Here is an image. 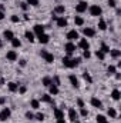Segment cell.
<instances>
[{
  "label": "cell",
  "mask_w": 121,
  "mask_h": 123,
  "mask_svg": "<svg viewBox=\"0 0 121 123\" xmlns=\"http://www.w3.org/2000/svg\"><path fill=\"white\" fill-rule=\"evenodd\" d=\"M1 1H6V0H1Z\"/></svg>",
  "instance_id": "6f0895ef"
},
{
  "label": "cell",
  "mask_w": 121,
  "mask_h": 123,
  "mask_svg": "<svg viewBox=\"0 0 121 123\" xmlns=\"http://www.w3.org/2000/svg\"><path fill=\"white\" fill-rule=\"evenodd\" d=\"M24 36H26V39L29 40V42H34V33L33 31H30V30H26L24 31Z\"/></svg>",
  "instance_id": "d6986e66"
},
{
  "label": "cell",
  "mask_w": 121,
  "mask_h": 123,
  "mask_svg": "<svg viewBox=\"0 0 121 123\" xmlns=\"http://www.w3.org/2000/svg\"><path fill=\"white\" fill-rule=\"evenodd\" d=\"M67 39H68V42H73V40H76V39H78V31L76 30V29H73V30H70L67 33Z\"/></svg>",
  "instance_id": "8992f818"
},
{
  "label": "cell",
  "mask_w": 121,
  "mask_h": 123,
  "mask_svg": "<svg viewBox=\"0 0 121 123\" xmlns=\"http://www.w3.org/2000/svg\"><path fill=\"white\" fill-rule=\"evenodd\" d=\"M68 63H70V59H68V56H67V57H63V66L68 67Z\"/></svg>",
  "instance_id": "60d3db41"
},
{
  "label": "cell",
  "mask_w": 121,
  "mask_h": 123,
  "mask_svg": "<svg viewBox=\"0 0 121 123\" xmlns=\"http://www.w3.org/2000/svg\"><path fill=\"white\" fill-rule=\"evenodd\" d=\"M34 117H36V120H38V122H43V120H44V115H43V113H37Z\"/></svg>",
  "instance_id": "8d00e7d4"
},
{
  "label": "cell",
  "mask_w": 121,
  "mask_h": 123,
  "mask_svg": "<svg viewBox=\"0 0 121 123\" xmlns=\"http://www.w3.org/2000/svg\"><path fill=\"white\" fill-rule=\"evenodd\" d=\"M20 66H23V67H24V66H26V60H20Z\"/></svg>",
  "instance_id": "f907efd6"
},
{
  "label": "cell",
  "mask_w": 121,
  "mask_h": 123,
  "mask_svg": "<svg viewBox=\"0 0 121 123\" xmlns=\"http://www.w3.org/2000/svg\"><path fill=\"white\" fill-rule=\"evenodd\" d=\"M33 33L34 34H43L44 33V26L43 25H34V27H33Z\"/></svg>",
  "instance_id": "ba28073f"
},
{
  "label": "cell",
  "mask_w": 121,
  "mask_h": 123,
  "mask_svg": "<svg viewBox=\"0 0 121 123\" xmlns=\"http://www.w3.org/2000/svg\"><path fill=\"white\" fill-rule=\"evenodd\" d=\"M26 117H27L29 120H33V119H34V115H33L31 112H26Z\"/></svg>",
  "instance_id": "7bdbcfd3"
},
{
  "label": "cell",
  "mask_w": 121,
  "mask_h": 123,
  "mask_svg": "<svg viewBox=\"0 0 121 123\" xmlns=\"http://www.w3.org/2000/svg\"><path fill=\"white\" fill-rule=\"evenodd\" d=\"M10 115H11V110H10L9 107H3L1 112H0V120H1V122H6V120L10 117Z\"/></svg>",
  "instance_id": "7a4b0ae2"
},
{
  "label": "cell",
  "mask_w": 121,
  "mask_h": 123,
  "mask_svg": "<svg viewBox=\"0 0 121 123\" xmlns=\"http://www.w3.org/2000/svg\"><path fill=\"white\" fill-rule=\"evenodd\" d=\"M56 23H57L59 27H67V19L66 17H57Z\"/></svg>",
  "instance_id": "7c38bea8"
},
{
  "label": "cell",
  "mask_w": 121,
  "mask_h": 123,
  "mask_svg": "<svg viewBox=\"0 0 121 123\" xmlns=\"http://www.w3.org/2000/svg\"><path fill=\"white\" fill-rule=\"evenodd\" d=\"M87 9H88V4H87V1H80V3L76 6V12H77V13H84Z\"/></svg>",
  "instance_id": "5b68a950"
},
{
  "label": "cell",
  "mask_w": 121,
  "mask_h": 123,
  "mask_svg": "<svg viewBox=\"0 0 121 123\" xmlns=\"http://www.w3.org/2000/svg\"><path fill=\"white\" fill-rule=\"evenodd\" d=\"M27 4H30V6H38V0H27Z\"/></svg>",
  "instance_id": "f35d334b"
},
{
  "label": "cell",
  "mask_w": 121,
  "mask_h": 123,
  "mask_svg": "<svg viewBox=\"0 0 121 123\" xmlns=\"http://www.w3.org/2000/svg\"><path fill=\"white\" fill-rule=\"evenodd\" d=\"M6 57H7V60L9 62H16L17 60V53H16L14 50H10V52H7Z\"/></svg>",
  "instance_id": "9c48e42d"
},
{
  "label": "cell",
  "mask_w": 121,
  "mask_h": 123,
  "mask_svg": "<svg viewBox=\"0 0 121 123\" xmlns=\"http://www.w3.org/2000/svg\"><path fill=\"white\" fill-rule=\"evenodd\" d=\"M3 37H4V39H7V40H11V39L14 37V34H13V31H11V30H4Z\"/></svg>",
  "instance_id": "7402d4cb"
},
{
  "label": "cell",
  "mask_w": 121,
  "mask_h": 123,
  "mask_svg": "<svg viewBox=\"0 0 121 123\" xmlns=\"http://www.w3.org/2000/svg\"><path fill=\"white\" fill-rule=\"evenodd\" d=\"M57 123H67V122H66L64 119H59V120H57Z\"/></svg>",
  "instance_id": "816d5d0a"
},
{
  "label": "cell",
  "mask_w": 121,
  "mask_h": 123,
  "mask_svg": "<svg viewBox=\"0 0 121 123\" xmlns=\"http://www.w3.org/2000/svg\"><path fill=\"white\" fill-rule=\"evenodd\" d=\"M100 50H101L103 53H110V47H108L105 43H103V44H101V49H100Z\"/></svg>",
  "instance_id": "836d02e7"
},
{
  "label": "cell",
  "mask_w": 121,
  "mask_h": 123,
  "mask_svg": "<svg viewBox=\"0 0 121 123\" xmlns=\"http://www.w3.org/2000/svg\"><path fill=\"white\" fill-rule=\"evenodd\" d=\"M95 120H97V123H104V122H107V117L103 116V115H98V116L95 117Z\"/></svg>",
  "instance_id": "f546056e"
},
{
  "label": "cell",
  "mask_w": 121,
  "mask_h": 123,
  "mask_svg": "<svg viewBox=\"0 0 121 123\" xmlns=\"http://www.w3.org/2000/svg\"><path fill=\"white\" fill-rule=\"evenodd\" d=\"M4 102H6V99H4V97H0V103H1V105H3V103H4Z\"/></svg>",
  "instance_id": "f5cc1de1"
},
{
  "label": "cell",
  "mask_w": 121,
  "mask_h": 123,
  "mask_svg": "<svg viewBox=\"0 0 121 123\" xmlns=\"http://www.w3.org/2000/svg\"><path fill=\"white\" fill-rule=\"evenodd\" d=\"M107 72H108V74H114V73H117V69H116V66L110 64L108 69H107Z\"/></svg>",
  "instance_id": "4dcf8cb0"
},
{
  "label": "cell",
  "mask_w": 121,
  "mask_h": 123,
  "mask_svg": "<svg viewBox=\"0 0 121 123\" xmlns=\"http://www.w3.org/2000/svg\"><path fill=\"white\" fill-rule=\"evenodd\" d=\"M120 96H121V93L118 89H114L113 92H111V97L114 99V100H120Z\"/></svg>",
  "instance_id": "d4e9b609"
},
{
  "label": "cell",
  "mask_w": 121,
  "mask_h": 123,
  "mask_svg": "<svg viewBox=\"0 0 121 123\" xmlns=\"http://www.w3.org/2000/svg\"><path fill=\"white\" fill-rule=\"evenodd\" d=\"M74 23H76V26H83L84 25V19L80 17V16H76L74 17Z\"/></svg>",
  "instance_id": "484cf974"
},
{
  "label": "cell",
  "mask_w": 121,
  "mask_h": 123,
  "mask_svg": "<svg viewBox=\"0 0 121 123\" xmlns=\"http://www.w3.org/2000/svg\"><path fill=\"white\" fill-rule=\"evenodd\" d=\"M83 77H84V80H87L88 83H91V82H93V79H91V76L88 74V73H87V72H86V73H83Z\"/></svg>",
  "instance_id": "d590c367"
},
{
  "label": "cell",
  "mask_w": 121,
  "mask_h": 123,
  "mask_svg": "<svg viewBox=\"0 0 121 123\" xmlns=\"http://www.w3.org/2000/svg\"><path fill=\"white\" fill-rule=\"evenodd\" d=\"M77 105H78V107H84V102H83L81 99H78V100H77Z\"/></svg>",
  "instance_id": "bcb514c9"
},
{
  "label": "cell",
  "mask_w": 121,
  "mask_h": 123,
  "mask_svg": "<svg viewBox=\"0 0 121 123\" xmlns=\"http://www.w3.org/2000/svg\"><path fill=\"white\" fill-rule=\"evenodd\" d=\"M68 80H70V83H71V86H73V87H76V89H77V87L80 86V83H78V79H77L74 74H71V76L68 77Z\"/></svg>",
  "instance_id": "5bb4252c"
},
{
  "label": "cell",
  "mask_w": 121,
  "mask_h": 123,
  "mask_svg": "<svg viewBox=\"0 0 121 123\" xmlns=\"http://www.w3.org/2000/svg\"><path fill=\"white\" fill-rule=\"evenodd\" d=\"M95 56H97L100 60H104V57H105V53H103L101 50H97V52H95Z\"/></svg>",
  "instance_id": "e575fe53"
},
{
  "label": "cell",
  "mask_w": 121,
  "mask_h": 123,
  "mask_svg": "<svg viewBox=\"0 0 121 123\" xmlns=\"http://www.w3.org/2000/svg\"><path fill=\"white\" fill-rule=\"evenodd\" d=\"M104 123H110V122H104Z\"/></svg>",
  "instance_id": "9f6ffc18"
},
{
  "label": "cell",
  "mask_w": 121,
  "mask_h": 123,
  "mask_svg": "<svg viewBox=\"0 0 121 123\" xmlns=\"http://www.w3.org/2000/svg\"><path fill=\"white\" fill-rule=\"evenodd\" d=\"M41 102L51 103V97H50V94H43V96H41Z\"/></svg>",
  "instance_id": "1f68e13d"
},
{
  "label": "cell",
  "mask_w": 121,
  "mask_h": 123,
  "mask_svg": "<svg viewBox=\"0 0 121 123\" xmlns=\"http://www.w3.org/2000/svg\"><path fill=\"white\" fill-rule=\"evenodd\" d=\"M108 116H110V117H113V119H114V117H117V112H116V109L110 107V109H108Z\"/></svg>",
  "instance_id": "d6a6232c"
},
{
  "label": "cell",
  "mask_w": 121,
  "mask_h": 123,
  "mask_svg": "<svg viewBox=\"0 0 121 123\" xmlns=\"http://www.w3.org/2000/svg\"><path fill=\"white\" fill-rule=\"evenodd\" d=\"M78 47H81L83 50H87V49L90 47V44H88L87 39H80V42H78Z\"/></svg>",
  "instance_id": "4fadbf2b"
},
{
  "label": "cell",
  "mask_w": 121,
  "mask_h": 123,
  "mask_svg": "<svg viewBox=\"0 0 121 123\" xmlns=\"http://www.w3.org/2000/svg\"><path fill=\"white\" fill-rule=\"evenodd\" d=\"M110 55H111V57L117 59V57H120L121 56V52L118 50V49H110Z\"/></svg>",
  "instance_id": "ac0fdd59"
},
{
  "label": "cell",
  "mask_w": 121,
  "mask_h": 123,
  "mask_svg": "<svg viewBox=\"0 0 121 123\" xmlns=\"http://www.w3.org/2000/svg\"><path fill=\"white\" fill-rule=\"evenodd\" d=\"M80 62H81V59H80V57H76V59H70L68 67H70V69H73V67H77V66L80 64Z\"/></svg>",
  "instance_id": "2e32d148"
},
{
  "label": "cell",
  "mask_w": 121,
  "mask_h": 123,
  "mask_svg": "<svg viewBox=\"0 0 121 123\" xmlns=\"http://www.w3.org/2000/svg\"><path fill=\"white\" fill-rule=\"evenodd\" d=\"M49 89H50V94H57L59 93V86H56L54 83H51L49 86Z\"/></svg>",
  "instance_id": "cb8c5ba5"
},
{
  "label": "cell",
  "mask_w": 121,
  "mask_h": 123,
  "mask_svg": "<svg viewBox=\"0 0 121 123\" xmlns=\"http://www.w3.org/2000/svg\"><path fill=\"white\" fill-rule=\"evenodd\" d=\"M10 20H11L13 23H19V22H20V17H19V16H16V14H13V16L10 17Z\"/></svg>",
  "instance_id": "74e56055"
},
{
  "label": "cell",
  "mask_w": 121,
  "mask_h": 123,
  "mask_svg": "<svg viewBox=\"0 0 121 123\" xmlns=\"http://www.w3.org/2000/svg\"><path fill=\"white\" fill-rule=\"evenodd\" d=\"M108 6H110V7H116V6H117L116 0H108Z\"/></svg>",
  "instance_id": "f6af8a7d"
},
{
  "label": "cell",
  "mask_w": 121,
  "mask_h": 123,
  "mask_svg": "<svg viewBox=\"0 0 121 123\" xmlns=\"http://www.w3.org/2000/svg\"><path fill=\"white\" fill-rule=\"evenodd\" d=\"M41 83H43V86H46V87H49L51 83H53V80H51V77H49V76H46V77H43V80H41Z\"/></svg>",
  "instance_id": "ffe728a7"
},
{
  "label": "cell",
  "mask_w": 121,
  "mask_h": 123,
  "mask_svg": "<svg viewBox=\"0 0 121 123\" xmlns=\"http://www.w3.org/2000/svg\"><path fill=\"white\" fill-rule=\"evenodd\" d=\"M74 123H80V122H77V120H76V122H74Z\"/></svg>",
  "instance_id": "11a10c76"
},
{
  "label": "cell",
  "mask_w": 121,
  "mask_h": 123,
  "mask_svg": "<svg viewBox=\"0 0 121 123\" xmlns=\"http://www.w3.org/2000/svg\"><path fill=\"white\" fill-rule=\"evenodd\" d=\"M37 39H38V42H40L41 44H47V43L50 42V36H49V34H46V33L38 34V36H37Z\"/></svg>",
  "instance_id": "52a82bcc"
},
{
  "label": "cell",
  "mask_w": 121,
  "mask_h": 123,
  "mask_svg": "<svg viewBox=\"0 0 121 123\" xmlns=\"http://www.w3.org/2000/svg\"><path fill=\"white\" fill-rule=\"evenodd\" d=\"M26 90H27V89H26V86H22V87H19V92H20V93H26Z\"/></svg>",
  "instance_id": "7dc6e473"
},
{
  "label": "cell",
  "mask_w": 121,
  "mask_h": 123,
  "mask_svg": "<svg viewBox=\"0 0 121 123\" xmlns=\"http://www.w3.org/2000/svg\"><path fill=\"white\" fill-rule=\"evenodd\" d=\"M10 42H11V46H13L14 49H17V47H20V46H22V42H20L19 39H16V37H13Z\"/></svg>",
  "instance_id": "603a6c76"
},
{
  "label": "cell",
  "mask_w": 121,
  "mask_h": 123,
  "mask_svg": "<svg viewBox=\"0 0 121 123\" xmlns=\"http://www.w3.org/2000/svg\"><path fill=\"white\" fill-rule=\"evenodd\" d=\"M83 33H84V36H87V37H94V36H95V30L91 29V27H84V29H83Z\"/></svg>",
  "instance_id": "30bf717a"
},
{
  "label": "cell",
  "mask_w": 121,
  "mask_h": 123,
  "mask_svg": "<svg viewBox=\"0 0 121 123\" xmlns=\"http://www.w3.org/2000/svg\"><path fill=\"white\" fill-rule=\"evenodd\" d=\"M98 29H100V30H105V29H107V23H105L104 19H100V20H98Z\"/></svg>",
  "instance_id": "4316f807"
},
{
  "label": "cell",
  "mask_w": 121,
  "mask_h": 123,
  "mask_svg": "<svg viewBox=\"0 0 121 123\" xmlns=\"http://www.w3.org/2000/svg\"><path fill=\"white\" fill-rule=\"evenodd\" d=\"M80 113H81V116H84V117H86V116H88V110H87V109H84V107H81V109H80Z\"/></svg>",
  "instance_id": "ab89813d"
},
{
  "label": "cell",
  "mask_w": 121,
  "mask_h": 123,
  "mask_svg": "<svg viewBox=\"0 0 121 123\" xmlns=\"http://www.w3.org/2000/svg\"><path fill=\"white\" fill-rule=\"evenodd\" d=\"M30 106L33 107V109H36V110H37V109L40 107V100H37V99H33V100L30 102Z\"/></svg>",
  "instance_id": "83f0119b"
},
{
  "label": "cell",
  "mask_w": 121,
  "mask_h": 123,
  "mask_svg": "<svg viewBox=\"0 0 121 123\" xmlns=\"http://www.w3.org/2000/svg\"><path fill=\"white\" fill-rule=\"evenodd\" d=\"M51 80L54 82V85H56V86H60V79H59V76H54Z\"/></svg>",
  "instance_id": "b9f144b4"
},
{
  "label": "cell",
  "mask_w": 121,
  "mask_h": 123,
  "mask_svg": "<svg viewBox=\"0 0 121 123\" xmlns=\"http://www.w3.org/2000/svg\"><path fill=\"white\" fill-rule=\"evenodd\" d=\"M64 50H66V53L70 56V55H73V53L76 52V44H74L73 42H67L66 46H64Z\"/></svg>",
  "instance_id": "3957f363"
},
{
  "label": "cell",
  "mask_w": 121,
  "mask_h": 123,
  "mask_svg": "<svg viewBox=\"0 0 121 123\" xmlns=\"http://www.w3.org/2000/svg\"><path fill=\"white\" fill-rule=\"evenodd\" d=\"M88 10H90V14H91V16H95V17L101 16V13H103L101 7H100V6H97V4H93V6H90V7H88Z\"/></svg>",
  "instance_id": "6da1fadb"
},
{
  "label": "cell",
  "mask_w": 121,
  "mask_h": 123,
  "mask_svg": "<svg viewBox=\"0 0 121 123\" xmlns=\"http://www.w3.org/2000/svg\"><path fill=\"white\" fill-rule=\"evenodd\" d=\"M40 55H41V57L47 62V63H53V62H54V56H53L51 53H49L47 50H41Z\"/></svg>",
  "instance_id": "277c9868"
},
{
  "label": "cell",
  "mask_w": 121,
  "mask_h": 123,
  "mask_svg": "<svg viewBox=\"0 0 121 123\" xmlns=\"http://www.w3.org/2000/svg\"><path fill=\"white\" fill-rule=\"evenodd\" d=\"M90 103H91V106H94V107H98V109H100V107L103 106L101 100H100V99H97V97H91Z\"/></svg>",
  "instance_id": "9a60e30c"
},
{
  "label": "cell",
  "mask_w": 121,
  "mask_h": 123,
  "mask_svg": "<svg viewBox=\"0 0 121 123\" xmlns=\"http://www.w3.org/2000/svg\"><path fill=\"white\" fill-rule=\"evenodd\" d=\"M68 119L73 120V122L77 120V112H76V109H73V107L68 109Z\"/></svg>",
  "instance_id": "8fae6325"
},
{
  "label": "cell",
  "mask_w": 121,
  "mask_h": 123,
  "mask_svg": "<svg viewBox=\"0 0 121 123\" xmlns=\"http://www.w3.org/2000/svg\"><path fill=\"white\" fill-rule=\"evenodd\" d=\"M83 56H84L86 59H88V57H90V56H91L90 50H88V49H87V50H84V52H83Z\"/></svg>",
  "instance_id": "ee69618b"
},
{
  "label": "cell",
  "mask_w": 121,
  "mask_h": 123,
  "mask_svg": "<svg viewBox=\"0 0 121 123\" xmlns=\"http://www.w3.org/2000/svg\"><path fill=\"white\" fill-rule=\"evenodd\" d=\"M22 9H23V10H27V9H29V4H27V3H22Z\"/></svg>",
  "instance_id": "c3c4849f"
},
{
  "label": "cell",
  "mask_w": 121,
  "mask_h": 123,
  "mask_svg": "<svg viewBox=\"0 0 121 123\" xmlns=\"http://www.w3.org/2000/svg\"><path fill=\"white\" fill-rule=\"evenodd\" d=\"M3 19H4V13L0 10V20H3Z\"/></svg>",
  "instance_id": "681fc988"
},
{
  "label": "cell",
  "mask_w": 121,
  "mask_h": 123,
  "mask_svg": "<svg viewBox=\"0 0 121 123\" xmlns=\"http://www.w3.org/2000/svg\"><path fill=\"white\" fill-rule=\"evenodd\" d=\"M64 10H66V7H64L63 4H59V6H56V9H54V12H56V13H59V14L64 13Z\"/></svg>",
  "instance_id": "f1b7e54d"
},
{
  "label": "cell",
  "mask_w": 121,
  "mask_h": 123,
  "mask_svg": "<svg viewBox=\"0 0 121 123\" xmlns=\"http://www.w3.org/2000/svg\"><path fill=\"white\" fill-rule=\"evenodd\" d=\"M7 87H9V90H10L11 93H14V92H17V90H19V85H17V83H14V82L7 83Z\"/></svg>",
  "instance_id": "e0dca14e"
},
{
  "label": "cell",
  "mask_w": 121,
  "mask_h": 123,
  "mask_svg": "<svg viewBox=\"0 0 121 123\" xmlns=\"http://www.w3.org/2000/svg\"><path fill=\"white\" fill-rule=\"evenodd\" d=\"M54 116H56V119L59 120V119H64V113H63V110H60V109H54Z\"/></svg>",
  "instance_id": "44dd1931"
},
{
  "label": "cell",
  "mask_w": 121,
  "mask_h": 123,
  "mask_svg": "<svg viewBox=\"0 0 121 123\" xmlns=\"http://www.w3.org/2000/svg\"><path fill=\"white\" fill-rule=\"evenodd\" d=\"M1 47H3V43H1V40H0V49H1Z\"/></svg>",
  "instance_id": "db71d44e"
}]
</instances>
